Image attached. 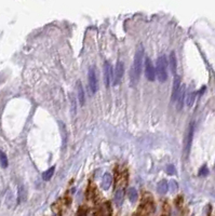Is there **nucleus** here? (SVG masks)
<instances>
[{
	"label": "nucleus",
	"instance_id": "f257e3e1",
	"mask_svg": "<svg viewBox=\"0 0 215 216\" xmlns=\"http://www.w3.org/2000/svg\"><path fill=\"white\" fill-rule=\"evenodd\" d=\"M143 60H144V47L139 45L136 49L135 55H134L133 66L130 69V85L131 87H136L139 83V77H141L142 69H143Z\"/></svg>",
	"mask_w": 215,
	"mask_h": 216
},
{
	"label": "nucleus",
	"instance_id": "f03ea898",
	"mask_svg": "<svg viewBox=\"0 0 215 216\" xmlns=\"http://www.w3.org/2000/svg\"><path fill=\"white\" fill-rule=\"evenodd\" d=\"M166 68H168V60H166V55H160L157 58V67H156L157 78H158V80L160 82H164L166 80V78H168Z\"/></svg>",
	"mask_w": 215,
	"mask_h": 216
},
{
	"label": "nucleus",
	"instance_id": "7ed1b4c3",
	"mask_svg": "<svg viewBox=\"0 0 215 216\" xmlns=\"http://www.w3.org/2000/svg\"><path fill=\"white\" fill-rule=\"evenodd\" d=\"M193 131H195V123L193 122V123L189 124L188 131L186 133V137L184 139V155H185V157H187L189 155V151H190V147L193 137Z\"/></svg>",
	"mask_w": 215,
	"mask_h": 216
},
{
	"label": "nucleus",
	"instance_id": "20e7f679",
	"mask_svg": "<svg viewBox=\"0 0 215 216\" xmlns=\"http://www.w3.org/2000/svg\"><path fill=\"white\" fill-rule=\"evenodd\" d=\"M123 74H124V65L121 61H118L115 66V71H114V77H113V85H118L120 82H121L122 78H123Z\"/></svg>",
	"mask_w": 215,
	"mask_h": 216
},
{
	"label": "nucleus",
	"instance_id": "39448f33",
	"mask_svg": "<svg viewBox=\"0 0 215 216\" xmlns=\"http://www.w3.org/2000/svg\"><path fill=\"white\" fill-rule=\"evenodd\" d=\"M88 82H89V89L91 91L92 94L96 93L97 91V78L95 70L93 67L89 68V72H88Z\"/></svg>",
	"mask_w": 215,
	"mask_h": 216
},
{
	"label": "nucleus",
	"instance_id": "423d86ee",
	"mask_svg": "<svg viewBox=\"0 0 215 216\" xmlns=\"http://www.w3.org/2000/svg\"><path fill=\"white\" fill-rule=\"evenodd\" d=\"M145 76L149 81H153L156 79V68L153 67V62L149 57H147L145 61Z\"/></svg>",
	"mask_w": 215,
	"mask_h": 216
},
{
	"label": "nucleus",
	"instance_id": "0eeeda50",
	"mask_svg": "<svg viewBox=\"0 0 215 216\" xmlns=\"http://www.w3.org/2000/svg\"><path fill=\"white\" fill-rule=\"evenodd\" d=\"M180 87H182V83H180V77L178 75H175L173 80V87H172V96H171V101L172 102H176L178 96V93H180Z\"/></svg>",
	"mask_w": 215,
	"mask_h": 216
},
{
	"label": "nucleus",
	"instance_id": "6e6552de",
	"mask_svg": "<svg viewBox=\"0 0 215 216\" xmlns=\"http://www.w3.org/2000/svg\"><path fill=\"white\" fill-rule=\"evenodd\" d=\"M103 74H104L105 87L108 88L109 85H110V81L113 80V77H111V66L108 62L104 63V70H103Z\"/></svg>",
	"mask_w": 215,
	"mask_h": 216
},
{
	"label": "nucleus",
	"instance_id": "1a4fd4ad",
	"mask_svg": "<svg viewBox=\"0 0 215 216\" xmlns=\"http://www.w3.org/2000/svg\"><path fill=\"white\" fill-rule=\"evenodd\" d=\"M185 97H186V88L183 85V87H180V93H178L177 99H176V108H177V110H180L183 108Z\"/></svg>",
	"mask_w": 215,
	"mask_h": 216
},
{
	"label": "nucleus",
	"instance_id": "9d476101",
	"mask_svg": "<svg viewBox=\"0 0 215 216\" xmlns=\"http://www.w3.org/2000/svg\"><path fill=\"white\" fill-rule=\"evenodd\" d=\"M111 183H113V177H111L110 174L106 173L103 175V178H102V188L104 189V190H107L109 189V187L111 186Z\"/></svg>",
	"mask_w": 215,
	"mask_h": 216
},
{
	"label": "nucleus",
	"instance_id": "9b49d317",
	"mask_svg": "<svg viewBox=\"0 0 215 216\" xmlns=\"http://www.w3.org/2000/svg\"><path fill=\"white\" fill-rule=\"evenodd\" d=\"M77 91H78V101H79V104L81 106H83L84 103H86V95H84L83 88H82V85L80 81L77 82Z\"/></svg>",
	"mask_w": 215,
	"mask_h": 216
},
{
	"label": "nucleus",
	"instance_id": "f8f14e48",
	"mask_svg": "<svg viewBox=\"0 0 215 216\" xmlns=\"http://www.w3.org/2000/svg\"><path fill=\"white\" fill-rule=\"evenodd\" d=\"M123 197H124V190L123 188H119L116 191V194H115V203L118 208L122 205L123 203Z\"/></svg>",
	"mask_w": 215,
	"mask_h": 216
},
{
	"label": "nucleus",
	"instance_id": "ddd939ff",
	"mask_svg": "<svg viewBox=\"0 0 215 216\" xmlns=\"http://www.w3.org/2000/svg\"><path fill=\"white\" fill-rule=\"evenodd\" d=\"M27 198V191H26V188H25L24 185H21L18 186V203H23V202L26 200Z\"/></svg>",
	"mask_w": 215,
	"mask_h": 216
},
{
	"label": "nucleus",
	"instance_id": "4468645a",
	"mask_svg": "<svg viewBox=\"0 0 215 216\" xmlns=\"http://www.w3.org/2000/svg\"><path fill=\"white\" fill-rule=\"evenodd\" d=\"M169 62H170V68L172 70L174 75H176V68H177V61H176V55L175 52L172 51L170 53V58H169Z\"/></svg>",
	"mask_w": 215,
	"mask_h": 216
},
{
	"label": "nucleus",
	"instance_id": "2eb2a0df",
	"mask_svg": "<svg viewBox=\"0 0 215 216\" xmlns=\"http://www.w3.org/2000/svg\"><path fill=\"white\" fill-rule=\"evenodd\" d=\"M157 190L160 194H166L169 190V183L166 179H162L161 181H159L158 186H157Z\"/></svg>",
	"mask_w": 215,
	"mask_h": 216
},
{
	"label": "nucleus",
	"instance_id": "dca6fc26",
	"mask_svg": "<svg viewBox=\"0 0 215 216\" xmlns=\"http://www.w3.org/2000/svg\"><path fill=\"white\" fill-rule=\"evenodd\" d=\"M196 96H197V92H196V91H190V92L187 94V96H186V103H187L188 107H191L193 105Z\"/></svg>",
	"mask_w": 215,
	"mask_h": 216
},
{
	"label": "nucleus",
	"instance_id": "f3484780",
	"mask_svg": "<svg viewBox=\"0 0 215 216\" xmlns=\"http://www.w3.org/2000/svg\"><path fill=\"white\" fill-rule=\"evenodd\" d=\"M54 170H55V168L52 167V168H50V169H48L45 173L42 174V178H43V181H50L51 177L53 176V174H54Z\"/></svg>",
	"mask_w": 215,
	"mask_h": 216
},
{
	"label": "nucleus",
	"instance_id": "a211bd4d",
	"mask_svg": "<svg viewBox=\"0 0 215 216\" xmlns=\"http://www.w3.org/2000/svg\"><path fill=\"white\" fill-rule=\"evenodd\" d=\"M137 198H139V194L136 191V189L130 188V190H129V199H130V201H131L132 203H134V202H136Z\"/></svg>",
	"mask_w": 215,
	"mask_h": 216
},
{
	"label": "nucleus",
	"instance_id": "6ab92c4d",
	"mask_svg": "<svg viewBox=\"0 0 215 216\" xmlns=\"http://www.w3.org/2000/svg\"><path fill=\"white\" fill-rule=\"evenodd\" d=\"M0 164L2 168H7L8 167V158L5 156V152L0 151Z\"/></svg>",
	"mask_w": 215,
	"mask_h": 216
},
{
	"label": "nucleus",
	"instance_id": "aec40b11",
	"mask_svg": "<svg viewBox=\"0 0 215 216\" xmlns=\"http://www.w3.org/2000/svg\"><path fill=\"white\" fill-rule=\"evenodd\" d=\"M169 189H171L172 191H175L177 189V183L175 181H171V183L169 184Z\"/></svg>",
	"mask_w": 215,
	"mask_h": 216
},
{
	"label": "nucleus",
	"instance_id": "412c9836",
	"mask_svg": "<svg viewBox=\"0 0 215 216\" xmlns=\"http://www.w3.org/2000/svg\"><path fill=\"white\" fill-rule=\"evenodd\" d=\"M168 173L171 174V175H173V174L176 173V169L174 165H169L168 167Z\"/></svg>",
	"mask_w": 215,
	"mask_h": 216
},
{
	"label": "nucleus",
	"instance_id": "4be33fe9",
	"mask_svg": "<svg viewBox=\"0 0 215 216\" xmlns=\"http://www.w3.org/2000/svg\"><path fill=\"white\" fill-rule=\"evenodd\" d=\"M200 175H207L208 174V170H207V167H203L202 169L200 170Z\"/></svg>",
	"mask_w": 215,
	"mask_h": 216
}]
</instances>
